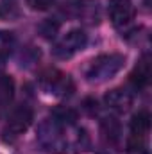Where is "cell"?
I'll return each instance as SVG.
<instances>
[{"instance_id":"9a60e30c","label":"cell","mask_w":152,"mask_h":154,"mask_svg":"<svg viewBox=\"0 0 152 154\" xmlns=\"http://www.w3.org/2000/svg\"><path fill=\"white\" fill-rule=\"evenodd\" d=\"M18 14H20V9H18L14 0H2L0 2V18L14 20V18H18Z\"/></svg>"},{"instance_id":"6da1fadb","label":"cell","mask_w":152,"mask_h":154,"mask_svg":"<svg viewBox=\"0 0 152 154\" xmlns=\"http://www.w3.org/2000/svg\"><path fill=\"white\" fill-rule=\"evenodd\" d=\"M66 127L54 118H47L38 125V142L39 145L48 152H66L70 147V138Z\"/></svg>"},{"instance_id":"5b68a950","label":"cell","mask_w":152,"mask_h":154,"mask_svg":"<svg viewBox=\"0 0 152 154\" xmlns=\"http://www.w3.org/2000/svg\"><path fill=\"white\" fill-rule=\"evenodd\" d=\"M86 43H88V36H86V32L81 31V29H74V31L66 32L63 38L54 45L52 54H54L56 57L66 59V57L74 56L75 52L82 50V48L86 47Z\"/></svg>"},{"instance_id":"52a82bcc","label":"cell","mask_w":152,"mask_h":154,"mask_svg":"<svg viewBox=\"0 0 152 154\" xmlns=\"http://www.w3.org/2000/svg\"><path fill=\"white\" fill-rule=\"evenodd\" d=\"M74 18L88 23V25H97L100 23V2L99 0H79L72 5Z\"/></svg>"},{"instance_id":"7a4b0ae2","label":"cell","mask_w":152,"mask_h":154,"mask_svg":"<svg viewBox=\"0 0 152 154\" xmlns=\"http://www.w3.org/2000/svg\"><path fill=\"white\" fill-rule=\"evenodd\" d=\"M125 65V56L123 54H102L91 59V63L86 68V79L90 82H104L108 79L116 75Z\"/></svg>"},{"instance_id":"5bb4252c","label":"cell","mask_w":152,"mask_h":154,"mask_svg":"<svg viewBox=\"0 0 152 154\" xmlns=\"http://www.w3.org/2000/svg\"><path fill=\"white\" fill-rule=\"evenodd\" d=\"M14 47V36L13 32H7V31H0V68L4 66L7 56L11 54Z\"/></svg>"},{"instance_id":"9c48e42d","label":"cell","mask_w":152,"mask_h":154,"mask_svg":"<svg viewBox=\"0 0 152 154\" xmlns=\"http://www.w3.org/2000/svg\"><path fill=\"white\" fill-rule=\"evenodd\" d=\"M150 75H152V61H150V56L145 54V56L138 61V65L134 66V70L131 72L129 82L132 84L134 90H143V88L149 86Z\"/></svg>"},{"instance_id":"3957f363","label":"cell","mask_w":152,"mask_h":154,"mask_svg":"<svg viewBox=\"0 0 152 154\" xmlns=\"http://www.w3.org/2000/svg\"><path fill=\"white\" fill-rule=\"evenodd\" d=\"M149 131H150V115L147 109H141L131 120V134L127 138V154L147 152Z\"/></svg>"},{"instance_id":"2e32d148","label":"cell","mask_w":152,"mask_h":154,"mask_svg":"<svg viewBox=\"0 0 152 154\" xmlns=\"http://www.w3.org/2000/svg\"><path fill=\"white\" fill-rule=\"evenodd\" d=\"M54 4V0H27V5L34 11H45Z\"/></svg>"},{"instance_id":"30bf717a","label":"cell","mask_w":152,"mask_h":154,"mask_svg":"<svg viewBox=\"0 0 152 154\" xmlns=\"http://www.w3.org/2000/svg\"><path fill=\"white\" fill-rule=\"evenodd\" d=\"M104 100H106V106H108L109 109L116 111V113H125V111H129L131 106H132V95H131L129 91L122 90V88L111 90V91L104 97Z\"/></svg>"},{"instance_id":"ba28073f","label":"cell","mask_w":152,"mask_h":154,"mask_svg":"<svg viewBox=\"0 0 152 154\" xmlns=\"http://www.w3.org/2000/svg\"><path fill=\"white\" fill-rule=\"evenodd\" d=\"M31 124H32V109L27 106H20L9 116L7 125H5V134L20 136L31 127Z\"/></svg>"},{"instance_id":"8fae6325","label":"cell","mask_w":152,"mask_h":154,"mask_svg":"<svg viewBox=\"0 0 152 154\" xmlns=\"http://www.w3.org/2000/svg\"><path fill=\"white\" fill-rule=\"evenodd\" d=\"M100 134H102V140L106 145L113 147L120 142V134H122V129H120V124L116 118H104L100 122Z\"/></svg>"},{"instance_id":"8992f818","label":"cell","mask_w":152,"mask_h":154,"mask_svg":"<svg viewBox=\"0 0 152 154\" xmlns=\"http://www.w3.org/2000/svg\"><path fill=\"white\" fill-rule=\"evenodd\" d=\"M108 14L114 27H125L134 20L136 9L129 0H109Z\"/></svg>"},{"instance_id":"277c9868","label":"cell","mask_w":152,"mask_h":154,"mask_svg":"<svg viewBox=\"0 0 152 154\" xmlns=\"http://www.w3.org/2000/svg\"><path fill=\"white\" fill-rule=\"evenodd\" d=\"M39 86L45 93H50L56 97H66L75 88L72 77L56 68H47L39 74Z\"/></svg>"},{"instance_id":"4fadbf2b","label":"cell","mask_w":152,"mask_h":154,"mask_svg":"<svg viewBox=\"0 0 152 154\" xmlns=\"http://www.w3.org/2000/svg\"><path fill=\"white\" fill-rule=\"evenodd\" d=\"M52 118L63 125H74L77 122V113L72 108H66V106H61V108H56L52 111Z\"/></svg>"},{"instance_id":"7c38bea8","label":"cell","mask_w":152,"mask_h":154,"mask_svg":"<svg viewBox=\"0 0 152 154\" xmlns=\"http://www.w3.org/2000/svg\"><path fill=\"white\" fill-rule=\"evenodd\" d=\"M14 97V81L11 75H0V109L7 108Z\"/></svg>"}]
</instances>
